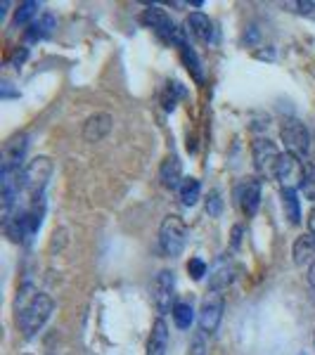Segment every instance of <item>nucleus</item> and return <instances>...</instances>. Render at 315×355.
Listing matches in <instances>:
<instances>
[{
  "instance_id": "11",
  "label": "nucleus",
  "mask_w": 315,
  "mask_h": 355,
  "mask_svg": "<svg viewBox=\"0 0 315 355\" xmlns=\"http://www.w3.org/2000/svg\"><path fill=\"white\" fill-rule=\"evenodd\" d=\"M114 119L110 114H93L88 121L83 123V140L85 142H100L110 135Z\"/></svg>"
},
{
  "instance_id": "29",
  "label": "nucleus",
  "mask_w": 315,
  "mask_h": 355,
  "mask_svg": "<svg viewBox=\"0 0 315 355\" xmlns=\"http://www.w3.org/2000/svg\"><path fill=\"white\" fill-rule=\"evenodd\" d=\"M308 234H313L315 237V206H313L311 214H308Z\"/></svg>"
},
{
  "instance_id": "7",
  "label": "nucleus",
  "mask_w": 315,
  "mask_h": 355,
  "mask_svg": "<svg viewBox=\"0 0 315 355\" xmlns=\"http://www.w3.org/2000/svg\"><path fill=\"white\" fill-rule=\"evenodd\" d=\"M223 308H225V299H223L221 291H211L204 296L202 308H199V327L204 334H214L221 324Z\"/></svg>"
},
{
  "instance_id": "10",
  "label": "nucleus",
  "mask_w": 315,
  "mask_h": 355,
  "mask_svg": "<svg viewBox=\"0 0 315 355\" xmlns=\"http://www.w3.org/2000/svg\"><path fill=\"white\" fill-rule=\"evenodd\" d=\"M237 202H239L242 214L247 216V218H254L256 211H259V204H261V180H256V178H247V180L239 182Z\"/></svg>"
},
{
  "instance_id": "13",
  "label": "nucleus",
  "mask_w": 315,
  "mask_h": 355,
  "mask_svg": "<svg viewBox=\"0 0 315 355\" xmlns=\"http://www.w3.org/2000/svg\"><path fill=\"white\" fill-rule=\"evenodd\" d=\"M159 180H162L164 187L169 190H178L180 182L185 180L182 178V166L178 162V157H166L162 166H159Z\"/></svg>"
},
{
  "instance_id": "28",
  "label": "nucleus",
  "mask_w": 315,
  "mask_h": 355,
  "mask_svg": "<svg viewBox=\"0 0 315 355\" xmlns=\"http://www.w3.org/2000/svg\"><path fill=\"white\" fill-rule=\"evenodd\" d=\"M24 60H26V48L17 50V53H15V57H12V62H15V64L19 67V64H22V62H24Z\"/></svg>"
},
{
  "instance_id": "6",
  "label": "nucleus",
  "mask_w": 315,
  "mask_h": 355,
  "mask_svg": "<svg viewBox=\"0 0 315 355\" xmlns=\"http://www.w3.org/2000/svg\"><path fill=\"white\" fill-rule=\"evenodd\" d=\"M251 157H254V166L261 175H266L268 180H275V168L280 162V150L275 147V142H271L268 137H259V140L251 145Z\"/></svg>"
},
{
  "instance_id": "9",
  "label": "nucleus",
  "mask_w": 315,
  "mask_h": 355,
  "mask_svg": "<svg viewBox=\"0 0 315 355\" xmlns=\"http://www.w3.org/2000/svg\"><path fill=\"white\" fill-rule=\"evenodd\" d=\"M303 173H306V164L284 152L278 162V168H275V180L282 182V187H294L296 190L303 180Z\"/></svg>"
},
{
  "instance_id": "16",
  "label": "nucleus",
  "mask_w": 315,
  "mask_h": 355,
  "mask_svg": "<svg viewBox=\"0 0 315 355\" xmlns=\"http://www.w3.org/2000/svg\"><path fill=\"white\" fill-rule=\"evenodd\" d=\"M26 152V135L17 133L5 142L3 150V166H22V159H24Z\"/></svg>"
},
{
  "instance_id": "19",
  "label": "nucleus",
  "mask_w": 315,
  "mask_h": 355,
  "mask_svg": "<svg viewBox=\"0 0 315 355\" xmlns=\"http://www.w3.org/2000/svg\"><path fill=\"white\" fill-rule=\"evenodd\" d=\"M282 206H284V218H287L291 225H299L301 223V204H299V194H296L294 187H282Z\"/></svg>"
},
{
  "instance_id": "21",
  "label": "nucleus",
  "mask_w": 315,
  "mask_h": 355,
  "mask_svg": "<svg viewBox=\"0 0 315 355\" xmlns=\"http://www.w3.org/2000/svg\"><path fill=\"white\" fill-rule=\"evenodd\" d=\"M178 194L182 206H194L199 202V197H202V185H199L197 178H185L178 187Z\"/></svg>"
},
{
  "instance_id": "23",
  "label": "nucleus",
  "mask_w": 315,
  "mask_h": 355,
  "mask_svg": "<svg viewBox=\"0 0 315 355\" xmlns=\"http://www.w3.org/2000/svg\"><path fill=\"white\" fill-rule=\"evenodd\" d=\"M38 10H41V5H38L36 0H26V3H22L19 8H17V12H15V24L17 26L28 24V21L38 15Z\"/></svg>"
},
{
  "instance_id": "1",
  "label": "nucleus",
  "mask_w": 315,
  "mask_h": 355,
  "mask_svg": "<svg viewBox=\"0 0 315 355\" xmlns=\"http://www.w3.org/2000/svg\"><path fill=\"white\" fill-rule=\"evenodd\" d=\"M15 315L19 331L26 339H31L43 329V324L53 315V299L48 294L36 291L31 284H22L15 296Z\"/></svg>"
},
{
  "instance_id": "22",
  "label": "nucleus",
  "mask_w": 315,
  "mask_h": 355,
  "mask_svg": "<svg viewBox=\"0 0 315 355\" xmlns=\"http://www.w3.org/2000/svg\"><path fill=\"white\" fill-rule=\"evenodd\" d=\"M173 322L178 329H190L194 322V311L190 303H176L173 308Z\"/></svg>"
},
{
  "instance_id": "31",
  "label": "nucleus",
  "mask_w": 315,
  "mask_h": 355,
  "mask_svg": "<svg viewBox=\"0 0 315 355\" xmlns=\"http://www.w3.org/2000/svg\"><path fill=\"white\" fill-rule=\"evenodd\" d=\"M296 8H299V12H311V10L315 8V5L313 3H308V0H306V3H296Z\"/></svg>"
},
{
  "instance_id": "4",
  "label": "nucleus",
  "mask_w": 315,
  "mask_h": 355,
  "mask_svg": "<svg viewBox=\"0 0 315 355\" xmlns=\"http://www.w3.org/2000/svg\"><path fill=\"white\" fill-rule=\"evenodd\" d=\"M280 135H282L287 154L303 162V157L311 150V135H308L306 125H303L299 119H284L282 128H280Z\"/></svg>"
},
{
  "instance_id": "26",
  "label": "nucleus",
  "mask_w": 315,
  "mask_h": 355,
  "mask_svg": "<svg viewBox=\"0 0 315 355\" xmlns=\"http://www.w3.org/2000/svg\"><path fill=\"white\" fill-rule=\"evenodd\" d=\"M221 197H219V192H211L209 194V199H206V214L209 216H221Z\"/></svg>"
},
{
  "instance_id": "12",
  "label": "nucleus",
  "mask_w": 315,
  "mask_h": 355,
  "mask_svg": "<svg viewBox=\"0 0 315 355\" xmlns=\"http://www.w3.org/2000/svg\"><path fill=\"white\" fill-rule=\"evenodd\" d=\"M187 31L204 43H216V26L204 12H192L187 17Z\"/></svg>"
},
{
  "instance_id": "15",
  "label": "nucleus",
  "mask_w": 315,
  "mask_h": 355,
  "mask_svg": "<svg viewBox=\"0 0 315 355\" xmlns=\"http://www.w3.org/2000/svg\"><path fill=\"white\" fill-rule=\"evenodd\" d=\"M291 256H294V263L299 268H311L315 266V237L313 234H303L294 242V249H291Z\"/></svg>"
},
{
  "instance_id": "17",
  "label": "nucleus",
  "mask_w": 315,
  "mask_h": 355,
  "mask_svg": "<svg viewBox=\"0 0 315 355\" xmlns=\"http://www.w3.org/2000/svg\"><path fill=\"white\" fill-rule=\"evenodd\" d=\"M166 348H169V327L164 320H157L152 324L150 341H147V355H166Z\"/></svg>"
},
{
  "instance_id": "27",
  "label": "nucleus",
  "mask_w": 315,
  "mask_h": 355,
  "mask_svg": "<svg viewBox=\"0 0 315 355\" xmlns=\"http://www.w3.org/2000/svg\"><path fill=\"white\" fill-rule=\"evenodd\" d=\"M0 97H3V100L19 97V90H12V85H10V83H3V85H0Z\"/></svg>"
},
{
  "instance_id": "14",
  "label": "nucleus",
  "mask_w": 315,
  "mask_h": 355,
  "mask_svg": "<svg viewBox=\"0 0 315 355\" xmlns=\"http://www.w3.org/2000/svg\"><path fill=\"white\" fill-rule=\"evenodd\" d=\"M232 279H235V266H232V261H228L225 256H223L209 275V289L211 291H223L228 284L232 282Z\"/></svg>"
},
{
  "instance_id": "8",
  "label": "nucleus",
  "mask_w": 315,
  "mask_h": 355,
  "mask_svg": "<svg viewBox=\"0 0 315 355\" xmlns=\"http://www.w3.org/2000/svg\"><path fill=\"white\" fill-rule=\"evenodd\" d=\"M173 291H176V275L173 270H162L154 277V284H152V296H154V303H157L159 313H173L176 303H173Z\"/></svg>"
},
{
  "instance_id": "18",
  "label": "nucleus",
  "mask_w": 315,
  "mask_h": 355,
  "mask_svg": "<svg viewBox=\"0 0 315 355\" xmlns=\"http://www.w3.org/2000/svg\"><path fill=\"white\" fill-rule=\"evenodd\" d=\"M57 28V21H55V17L50 15V12H45L41 19L38 21H33V24H28L26 28V41L28 43H36V41H43V38H48L50 33H53Z\"/></svg>"
},
{
  "instance_id": "24",
  "label": "nucleus",
  "mask_w": 315,
  "mask_h": 355,
  "mask_svg": "<svg viewBox=\"0 0 315 355\" xmlns=\"http://www.w3.org/2000/svg\"><path fill=\"white\" fill-rule=\"evenodd\" d=\"M299 190L303 192V197L306 199H315V168L313 166H306V173H303Z\"/></svg>"
},
{
  "instance_id": "30",
  "label": "nucleus",
  "mask_w": 315,
  "mask_h": 355,
  "mask_svg": "<svg viewBox=\"0 0 315 355\" xmlns=\"http://www.w3.org/2000/svg\"><path fill=\"white\" fill-rule=\"evenodd\" d=\"M308 282H311V289H313V299H315V266L308 268Z\"/></svg>"
},
{
  "instance_id": "5",
  "label": "nucleus",
  "mask_w": 315,
  "mask_h": 355,
  "mask_svg": "<svg viewBox=\"0 0 315 355\" xmlns=\"http://www.w3.org/2000/svg\"><path fill=\"white\" fill-rule=\"evenodd\" d=\"M142 24L150 26L162 41H171L178 45V48L185 45V38H182L180 28H176L173 19H171V17L166 15V10L162 8H147L145 12H142Z\"/></svg>"
},
{
  "instance_id": "25",
  "label": "nucleus",
  "mask_w": 315,
  "mask_h": 355,
  "mask_svg": "<svg viewBox=\"0 0 315 355\" xmlns=\"http://www.w3.org/2000/svg\"><path fill=\"white\" fill-rule=\"evenodd\" d=\"M206 270H209V268H206V263L202 259H190V263H187V272H190V277L194 282H199L206 275Z\"/></svg>"
},
{
  "instance_id": "20",
  "label": "nucleus",
  "mask_w": 315,
  "mask_h": 355,
  "mask_svg": "<svg viewBox=\"0 0 315 355\" xmlns=\"http://www.w3.org/2000/svg\"><path fill=\"white\" fill-rule=\"evenodd\" d=\"M180 60H182V64H185L187 71L192 73V78L197 83H204V69H202V62H199V57L197 53L192 50V45H180Z\"/></svg>"
},
{
  "instance_id": "3",
  "label": "nucleus",
  "mask_w": 315,
  "mask_h": 355,
  "mask_svg": "<svg viewBox=\"0 0 315 355\" xmlns=\"http://www.w3.org/2000/svg\"><path fill=\"white\" fill-rule=\"evenodd\" d=\"M187 242V225L185 220L178 218V216H166L162 227H159V246H162L164 256L169 259H176V256L182 254Z\"/></svg>"
},
{
  "instance_id": "2",
  "label": "nucleus",
  "mask_w": 315,
  "mask_h": 355,
  "mask_svg": "<svg viewBox=\"0 0 315 355\" xmlns=\"http://www.w3.org/2000/svg\"><path fill=\"white\" fill-rule=\"evenodd\" d=\"M50 175H53V162L48 157H36L33 162H28L24 175H22V192L28 197V202H36L43 197Z\"/></svg>"
}]
</instances>
